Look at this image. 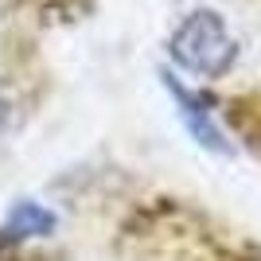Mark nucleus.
<instances>
[{
    "label": "nucleus",
    "instance_id": "1",
    "mask_svg": "<svg viewBox=\"0 0 261 261\" xmlns=\"http://www.w3.org/2000/svg\"><path fill=\"white\" fill-rule=\"evenodd\" d=\"M172 59L184 66L187 74H199V78H222L234 66V39H230L226 23L218 12H191L179 28L172 32V43H168Z\"/></svg>",
    "mask_w": 261,
    "mask_h": 261
},
{
    "label": "nucleus",
    "instance_id": "2",
    "mask_svg": "<svg viewBox=\"0 0 261 261\" xmlns=\"http://www.w3.org/2000/svg\"><path fill=\"white\" fill-rule=\"evenodd\" d=\"M51 226H55V215L43 211L39 203H20V207H12L8 222H4V230H8L12 238H35V234H47Z\"/></svg>",
    "mask_w": 261,
    "mask_h": 261
},
{
    "label": "nucleus",
    "instance_id": "3",
    "mask_svg": "<svg viewBox=\"0 0 261 261\" xmlns=\"http://www.w3.org/2000/svg\"><path fill=\"white\" fill-rule=\"evenodd\" d=\"M4 121H8V106H4V98H0V129H4Z\"/></svg>",
    "mask_w": 261,
    "mask_h": 261
}]
</instances>
